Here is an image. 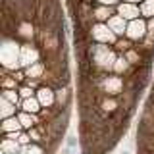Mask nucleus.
Listing matches in <instances>:
<instances>
[{
    "mask_svg": "<svg viewBox=\"0 0 154 154\" xmlns=\"http://www.w3.org/2000/svg\"><path fill=\"white\" fill-rule=\"evenodd\" d=\"M19 83H17V79L12 75V71H8L4 69V77H2V89H17Z\"/></svg>",
    "mask_w": 154,
    "mask_h": 154,
    "instance_id": "f3484780",
    "label": "nucleus"
},
{
    "mask_svg": "<svg viewBox=\"0 0 154 154\" xmlns=\"http://www.w3.org/2000/svg\"><path fill=\"white\" fill-rule=\"evenodd\" d=\"M131 38H127V37H119L118 41H116V45H114V48H116V52H118V54H125V52L129 50V48H133V45H131Z\"/></svg>",
    "mask_w": 154,
    "mask_h": 154,
    "instance_id": "2eb2a0df",
    "label": "nucleus"
},
{
    "mask_svg": "<svg viewBox=\"0 0 154 154\" xmlns=\"http://www.w3.org/2000/svg\"><path fill=\"white\" fill-rule=\"evenodd\" d=\"M35 96L38 98V102L42 104V108H52V106H56V89L50 87V85L38 87Z\"/></svg>",
    "mask_w": 154,
    "mask_h": 154,
    "instance_id": "39448f33",
    "label": "nucleus"
},
{
    "mask_svg": "<svg viewBox=\"0 0 154 154\" xmlns=\"http://www.w3.org/2000/svg\"><path fill=\"white\" fill-rule=\"evenodd\" d=\"M110 16H114V6H104V4H100V6L93 8L94 21H108Z\"/></svg>",
    "mask_w": 154,
    "mask_h": 154,
    "instance_id": "1a4fd4ad",
    "label": "nucleus"
},
{
    "mask_svg": "<svg viewBox=\"0 0 154 154\" xmlns=\"http://www.w3.org/2000/svg\"><path fill=\"white\" fill-rule=\"evenodd\" d=\"M116 14H119L122 17H125L127 21H131V19H137V17H143L141 16V8L137 6V4L133 2H119L118 6H116Z\"/></svg>",
    "mask_w": 154,
    "mask_h": 154,
    "instance_id": "423d86ee",
    "label": "nucleus"
},
{
    "mask_svg": "<svg viewBox=\"0 0 154 154\" xmlns=\"http://www.w3.org/2000/svg\"><path fill=\"white\" fill-rule=\"evenodd\" d=\"M0 104H2V110H0V116H2V119L12 118V116H17V110H19L17 104L10 102V100H6V98L0 100Z\"/></svg>",
    "mask_w": 154,
    "mask_h": 154,
    "instance_id": "4468645a",
    "label": "nucleus"
},
{
    "mask_svg": "<svg viewBox=\"0 0 154 154\" xmlns=\"http://www.w3.org/2000/svg\"><path fill=\"white\" fill-rule=\"evenodd\" d=\"M2 152L6 154H14V152H21L23 146L19 144V141H16V139H8V137H2Z\"/></svg>",
    "mask_w": 154,
    "mask_h": 154,
    "instance_id": "ddd939ff",
    "label": "nucleus"
},
{
    "mask_svg": "<svg viewBox=\"0 0 154 154\" xmlns=\"http://www.w3.org/2000/svg\"><path fill=\"white\" fill-rule=\"evenodd\" d=\"M19 122H21L23 125V129H31V127H35V125L41 123V119H38V114H29V112H19Z\"/></svg>",
    "mask_w": 154,
    "mask_h": 154,
    "instance_id": "f8f14e48",
    "label": "nucleus"
},
{
    "mask_svg": "<svg viewBox=\"0 0 154 154\" xmlns=\"http://www.w3.org/2000/svg\"><path fill=\"white\" fill-rule=\"evenodd\" d=\"M98 4H104V6H118L119 0H96Z\"/></svg>",
    "mask_w": 154,
    "mask_h": 154,
    "instance_id": "412c9836",
    "label": "nucleus"
},
{
    "mask_svg": "<svg viewBox=\"0 0 154 154\" xmlns=\"http://www.w3.org/2000/svg\"><path fill=\"white\" fill-rule=\"evenodd\" d=\"M41 60V50L33 45V42H23L21 45V52H19V66L25 69L31 64Z\"/></svg>",
    "mask_w": 154,
    "mask_h": 154,
    "instance_id": "20e7f679",
    "label": "nucleus"
},
{
    "mask_svg": "<svg viewBox=\"0 0 154 154\" xmlns=\"http://www.w3.org/2000/svg\"><path fill=\"white\" fill-rule=\"evenodd\" d=\"M139 8H141V16L144 19L154 17V0H143Z\"/></svg>",
    "mask_w": 154,
    "mask_h": 154,
    "instance_id": "dca6fc26",
    "label": "nucleus"
},
{
    "mask_svg": "<svg viewBox=\"0 0 154 154\" xmlns=\"http://www.w3.org/2000/svg\"><path fill=\"white\" fill-rule=\"evenodd\" d=\"M2 98H6L14 104H19V98H21V96H19L17 89H2Z\"/></svg>",
    "mask_w": 154,
    "mask_h": 154,
    "instance_id": "6ab92c4d",
    "label": "nucleus"
},
{
    "mask_svg": "<svg viewBox=\"0 0 154 154\" xmlns=\"http://www.w3.org/2000/svg\"><path fill=\"white\" fill-rule=\"evenodd\" d=\"M89 38H93L94 42H100V45H116L119 37L108 27L106 21H94L89 27Z\"/></svg>",
    "mask_w": 154,
    "mask_h": 154,
    "instance_id": "f03ea898",
    "label": "nucleus"
},
{
    "mask_svg": "<svg viewBox=\"0 0 154 154\" xmlns=\"http://www.w3.org/2000/svg\"><path fill=\"white\" fill-rule=\"evenodd\" d=\"M2 154H6V152H2ZM14 154H23V152H14Z\"/></svg>",
    "mask_w": 154,
    "mask_h": 154,
    "instance_id": "5701e85b",
    "label": "nucleus"
},
{
    "mask_svg": "<svg viewBox=\"0 0 154 154\" xmlns=\"http://www.w3.org/2000/svg\"><path fill=\"white\" fill-rule=\"evenodd\" d=\"M12 131H23L19 116H12V118L2 119V133H12Z\"/></svg>",
    "mask_w": 154,
    "mask_h": 154,
    "instance_id": "9d476101",
    "label": "nucleus"
},
{
    "mask_svg": "<svg viewBox=\"0 0 154 154\" xmlns=\"http://www.w3.org/2000/svg\"><path fill=\"white\" fill-rule=\"evenodd\" d=\"M2 50H4V54H2V66H4V69H6V71H14V69H17V67H21V66H19V52H21V45L16 41V37H14V38H10V37L4 38Z\"/></svg>",
    "mask_w": 154,
    "mask_h": 154,
    "instance_id": "f257e3e1",
    "label": "nucleus"
},
{
    "mask_svg": "<svg viewBox=\"0 0 154 154\" xmlns=\"http://www.w3.org/2000/svg\"><path fill=\"white\" fill-rule=\"evenodd\" d=\"M133 64L125 58V54H118V58H116V64H114V73H118V75H123V73H127L129 69H133Z\"/></svg>",
    "mask_w": 154,
    "mask_h": 154,
    "instance_id": "9b49d317",
    "label": "nucleus"
},
{
    "mask_svg": "<svg viewBox=\"0 0 154 154\" xmlns=\"http://www.w3.org/2000/svg\"><path fill=\"white\" fill-rule=\"evenodd\" d=\"M119 154H129V152H119Z\"/></svg>",
    "mask_w": 154,
    "mask_h": 154,
    "instance_id": "b1692460",
    "label": "nucleus"
},
{
    "mask_svg": "<svg viewBox=\"0 0 154 154\" xmlns=\"http://www.w3.org/2000/svg\"><path fill=\"white\" fill-rule=\"evenodd\" d=\"M125 2H133V4H137V2H143V0H125Z\"/></svg>",
    "mask_w": 154,
    "mask_h": 154,
    "instance_id": "4be33fe9",
    "label": "nucleus"
},
{
    "mask_svg": "<svg viewBox=\"0 0 154 154\" xmlns=\"http://www.w3.org/2000/svg\"><path fill=\"white\" fill-rule=\"evenodd\" d=\"M17 93H19V96H21V98H29V96H35L37 91L33 89V87H29L27 83H23V85L17 87Z\"/></svg>",
    "mask_w": 154,
    "mask_h": 154,
    "instance_id": "aec40b11",
    "label": "nucleus"
},
{
    "mask_svg": "<svg viewBox=\"0 0 154 154\" xmlns=\"http://www.w3.org/2000/svg\"><path fill=\"white\" fill-rule=\"evenodd\" d=\"M106 23H108V27L112 29V31H114L118 37H123L125 31H127V19L122 17L119 14H114V16H110Z\"/></svg>",
    "mask_w": 154,
    "mask_h": 154,
    "instance_id": "0eeeda50",
    "label": "nucleus"
},
{
    "mask_svg": "<svg viewBox=\"0 0 154 154\" xmlns=\"http://www.w3.org/2000/svg\"><path fill=\"white\" fill-rule=\"evenodd\" d=\"M45 144H41V143H31L29 146H23V154H45Z\"/></svg>",
    "mask_w": 154,
    "mask_h": 154,
    "instance_id": "a211bd4d",
    "label": "nucleus"
},
{
    "mask_svg": "<svg viewBox=\"0 0 154 154\" xmlns=\"http://www.w3.org/2000/svg\"><path fill=\"white\" fill-rule=\"evenodd\" d=\"M146 31H148V21L144 17H137V19H131L127 23L125 37L131 38V41H143L146 37Z\"/></svg>",
    "mask_w": 154,
    "mask_h": 154,
    "instance_id": "7ed1b4c3",
    "label": "nucleus"
},
{
    "mask_svg": "<svg viewBox=\"0 0 154 154\" xmlns=\"http://www.w3.org/2000/svg\"><path fill=\"white\" fill-rule=\"evenodd\" d=\"M21 110H23V112H29V114H41L42 104L38 102L37 96H29V98L21 100Z\"/></svg>",
    "mask_w": 154,
    "mask_h": 154,
    "instance_id": "6e6552de",
    "label": "nucleus"
}]
</instances>
